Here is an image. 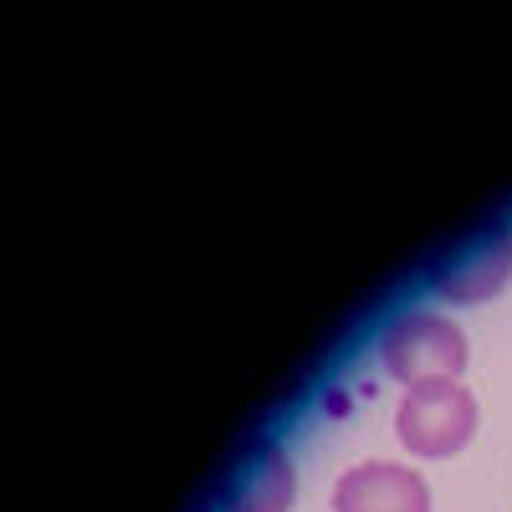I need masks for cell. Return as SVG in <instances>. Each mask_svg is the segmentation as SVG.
<instances>
[{
	"mask_svg": "<svg viewBox=\"0 0 512 512\" xmlns=\"http://www.w3.org/2000/svg\"><path fill=\"white\" fill-rule=\"evenodd\" d=\"M395 431L415 456H456L477 431V400L456 379L415 384L395 410Z\"/></svg>",
	"mask_w": 512,
	"mask_h": 512,
	"instance_id": "7a4b0ae2",
	"label": "cell"
},
{
	"mask_svg": "<svg viewBox=\"0 0 512 512\" xmlns=\"http://www.w3.org/2000/svg\"><path fill=\"white\" fill-rule=\"evenodd\" d=\"M379 364L390 369L405 390L436 384V379H456L466 369V333L441 313H400L379 333Z\"/></svg>",
	"mask_w": 512,
	"mask_h": 512,
	"instance_id": "6da1fadb",
	"label": "cell"
},
{
	"mask_svg": "<svg viewBox=\"0 0 512 512\" xmlns=\"http://www.w3.org/2000/svg\"><path fill=\"white\" fill-rule=\"evenodd\" d=\"M333 512H431V487L400 461H359L338 477Z\"/></svg>",
	"mask_w": 512,
	"mask_h": 512,
	"instance_id": "277c9868",
	"label": "cell"
},
{
	"mask_svg": "<svg viewBox=\"0 0 512 512\" xmlns=\"http://www.w3.org/2000/svg\"><path fill=\"white\" fill-rule=\"evenodd\" d=\"M297 497V472L282 446H256L226 482V512H287Z\"/></svg>",
	"mask_w": 512,
	"mask_h": 512,
	"instance_id": "5b68a950",
	"label": "cell"
},
{
	"mask_svg": "<svg viewBox=\"0 0 512 512\" xmlns=\"http://www.w3.org/2000/svg\"><path fill=\"white\" fill-rule=\"evenodd\" d=\"M507 277H512V236L502 226H492V231H477L472 241H461L436 267L431 287L446 297V303L472 308V303L497 297L507 287Z\"/></svg>",
	"mask_w": 512,
	"mask_h": 512,
	"instance_id": "3957f363",
	"label": "cell"
}]
</instances>
